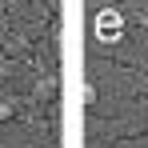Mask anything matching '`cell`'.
<instances>
[{
    "label": "cell",
    "mask_w": 148,
    "mask_h": 148,
    "mask_svg": "<svg viewBox=\"0 0 148 148\" xmlns=\"http://www.w3.org/2000/svg\"><path fill=\"white\" fill-rule=\"evenodd\" d=\"M124 32V16L120 8H104V12H96V40H104V44H116Z\"/></svg>",
    "instance_id": "6da1fadb"
},
{
    "label": "cell",
    "mask_w": 148,
    "mask_h": 148,
    "mask_svg": "<svg viewBox=\"0 0 148 148\" xmlns=\"http://www.w3.org/2000/svg\"><path fill=\"white\" fill-rule=\"evenodd\" d=\"M4 116H8V108H4V104H0V120H4Z\"/></svg>",
    "instance_id": "7a4b0ae2"
}]
</instances>
